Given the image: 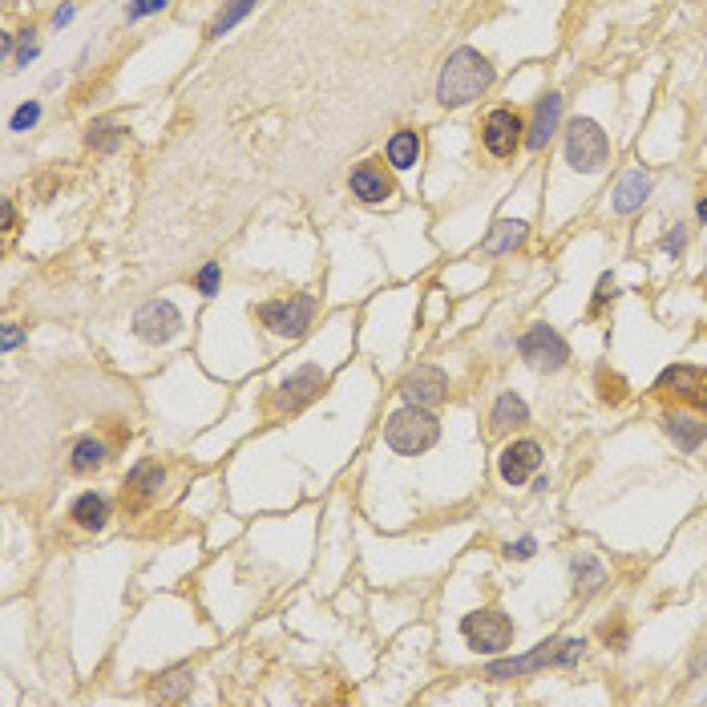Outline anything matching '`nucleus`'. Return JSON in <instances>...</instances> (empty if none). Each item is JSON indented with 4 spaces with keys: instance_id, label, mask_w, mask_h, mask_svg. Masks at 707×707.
Listing matches in <instances>:
<instances>
[{
    "instance_id": "12",
    "label": "nucleus",
    "mask_w": 707,
    "mask_h": 707,
    "mask_svg": "<svg viewBox=\"0 0 707 707\" xmlns=\"http://www.w3.org/2000/svg\"><path fill=\"white\" fill-rule=\"evenodd\" d=\"M542 441H534V437H518V441H510L501 453H497V473H501V481L505 485H526L538 469H542Z\"/></svg>"
},
{
    "instance_id": "37",
    "label": "nucleus",
    "mask_w": 707,
    "mask_h": 707,
    "mask_svg": "<svg viewBox=\"0 0 707 707\" xmlns=\"http://www.w3.org/2000/svg\"><path fill=\"white\" fill-rule=\"evenodd\" d=\"M21 344H25V332H21L17 324H5V328H0V352H5V356L17 352Z\"/></svg>"
},
{
    "instance_id": "43",
    "label": "nucleus",
    "mask_w": 707,
    "mask_h": 707,
    "mask_svg": "<svg viewBox=\"0 0 707 707\" xmlns=\"http://www.w3.org/2000/svg\"><path fill=\"white\" fill-rule=\"evenodd\" d=\"M695 404H699V409H703V417H707V380H703V388L695 392Z\"/></svg>"
},
{
    "instance_id": "22",
    "label": "nucleus",
    "mask_w": 707,
    "mask_h": 707,
    "mask_svg": "<svg viewBox=\"0 0 707 707\" xmlns=\"http://www.w3.org/2000/svg\"><path fill=\"white\" fill-rule=\"evenodd\" d=\"M421 134L417 130H409V126H400L388 142H384V162L392 166V170H413L417 162H421Z\"/></svg>"
},
{
    "instance_id": "25",
    "label": "nucleus",
    "mask_w": 707,
    "mask_h": 707,
    "mask_svg": "<svg viewBox=\"0 0 707 707\" xmlns=\"http://www.w3.org/2000/svg\"><path fill=\"white\" fill-rule=\"evenodd\" d=\"M255 5L259 0H223V9L211 17V25H207V41H219V37H227L235 25H243L251 13H255Z\"/></svg>"
},
{
    "instance_id": "40",
    "label": "nucleus",
    "mask_w": 707,
    "mask_h": 707,
    "mask_svg": "<svg viewBox=\"0 0 707 707\" xmlns=\"http://www.w3.org/2000/svg\"><path fill=\"white\" fill-rule=\"evenodd\" d=\"M0 211H5V231H13V227H17V211H13V202L5 198V202H0Z\"/></svg>"
},
{
    "instance_id": "4",
    "label": "nucleus",
    "mask_w": 707,
    "mask_h": 707,
    "mask_svg": "<svg viewBox=\"0 0 707 707\" xmlns=\"http://www.w3.org/2000/svg\"><path fill=\"white\" fill-rule=\"evenodd\" d=\"M566 142H562V154H566V166L574 174H602L611 166V138L606 130L594 122V118H574L566 130Z\"/></svg>"
},
{
    "instance_id": "7",
    "label": "nucleus",
    "mask_w": 707,
    "mask_h": 707,
    "mask_svg": "<svg viewBox=\"0 0 707 707\" xmlns=\"http://www.w3.org/2000/svg\"><path fill=\"white\" fill-rule=\"evenodd\" d=\"M481 146L489 158H514L526 146V118L514 106H493L481 122Z\"/></svg>"
},
{
    "instance_id": "18",
    "label": "nucleus",
    "mask_w": 707,
    "mask_h": 707,
    "mask_svg": "<svg viewBox=\"0 0 707 707\" xmlns=\"http://www.w3.org/2000/svg\"><path fill=\"white\" fill-rule=\"evenodd\" d=\"M526 239H530V223H526V219H497V223L489 227L485 243H481V255H485V259L514 255V251L526 247Z\"/></svg>"
},
{
    "instance_id": "32",
    "label": "nucleus",
    "mask_w": 707,
    "mask_h": 707,
    "mask_svg": "<svg viewBox=\"0 0 707 707\" xmlns=\"http://www.w3.org/2000/svg\"><path fill=\"white\" fill-rule=\"evenodd\" d=\"M659 251H663V259L679 263V259H683V251H687V227H683V223H675V227L659 239Z\"/></svg>"
},
{
    "instance_id": "29",
    "label": "nucleus",
    "mask_w": 707,
    "mask_h": 707,
    "mask_svg": "<svg viewBox=\"0 0 707 707\" xmlns=\"http://www.w3.org/2000/svg\"><path fill=\"white\" fill-rule=\"evenodd\" d=\"M219 287H223V263H215V259L202 263L198 275H194V291L211 299V295H219Z\"/></svg>"
},
{
    "instance_id": "9",
    "label": "nucleus",
    "mask_w": 707,
    "mask_h": 707,
    "mask_svg": "<svg viewBox=\"0 0 707 707\" xmlns=\"http://www.w3.org/2000/svg\"><path fill=\"white\" fill-rule=\"evenodd\" d=\"M130 332H134L142 344L162 348V344H170V340L182 332V312L174 308L170 299H146L142 308L134 312V320H130Z\"/></svg>"
},
{
    "instance_id": "27",
    "label": "nucleus",
    "mask_w": 707,
    "mask_h": 707,
    "mask_svg": "<svg viewBox=\"0 0 707 707\" xmlns=\"http://www.w3.org/2000/svg\"><path fill=\"white\" fill-rule=\"evenodd\" d=\"M586 639L582 635H566V639H554V651H550V667H578L586 659Z\"/></svg>"
},
{
    "instance_id": "36",
    "label": "nucleus",
    "mask_w": 707,
    "mask_h": 707,
    "mask_svg": "<svg viewBox=\"0 0 707 707\" xmlns=\"http://www.w3.org/2000/svg\"><path fill=\"white\" fill-rule=\"evenodd\" d=\"M602 639H606V647H615V651H627V623H623V619L606 623V627H602Z\"/></svg>"
},
{
    "instance_id": "21",
    "label": "nucleus",
    "mask_w": 707,
    "mask_h": 707,
    "mask_svg": "<svg viewBox=\"0 0 707 707\" xmlns=\"http://www.w3.org/2000/svg\"><path fill=\"white\" fill-rule=\"evenodd\" d=\"M570 578H574V594L578 598H594L602 586H606V566L590 554V550H578L570 558Z\"/></svg>"
},
{
    "instance_id": "11",
    "label": "nucleus",
    "mask_w": 707,
    "mask_h": 707,
    "mask_svg": "<svg viewBox=\"0 0 707 707\" xmlns=\"http://www.w3.org/2000/svg\"><path fill=\"white\" fill-rule=\"evenodd\" d=\"M324 380H328V376H324L320 364H303V368H295V372L283 376L279 388H275V409H279V413H299L303 404H312V400L320 396Z\"/></svg>"
},
{
    "instance_id": "30",
    "label": "nucleus",
    "mask_w": 707,
    "mask_h": 707,
    "mask_svg": "<svg viewBox=\"0 0 707 707\" xmlns=\"http://www.w3.org/2000/svg\"><path fill=\"white\" fill-rule=\"evenodd\" d=\"M598 396H602L606 404H623V400H627V380H623L619 372L598 368Z\"/></svg>"
},
{
    "instance_id": "6",
    "label": "nucleus",
    "mask_w": 707,
    "mask_h": 707,
    "mask_svg": "<svg viewBox=\"0 0 707 707\" xmlns=\"http://www.w3.org/2000/svg\"><path fill=\"white\" fill-rule=\"evenodd\" d=\"M518 356H522V364H526L530 372H538V376H558V372L570 364V344L562 340L558 328H550V324H530V328L522 332V340H518Z\"/></svg>"
},
{
    "instance_id": "23",
    "label": "nucleus",
    "mask_w": 707,
    "mask_h": 707,
    "mask_svg": "<svg viewBox=\"0 0 707 707\" xmlns=\"http://www.w3.org/2000/svg\"><path fill=\"white\" fill-rule=\"evenodd\" d=\"M106 461H110V445L101 441V437H81V441H73V449H69V473H77V477L97 473Z\"/></svg>"
},
{
    "instance_id": "15",
    "label": "nucleus",
    "mask_w": 707,
    "mask_h": 707,
    "mask_svg": "<svg viewBox=\"0 0 707 707\" xmlns=\"http://www.w3.org/2000/svg\"><path fill=\"white\" fill-rule=\"evenodd\" d=\"M651 190H655V178H651L647 166L627 170V174L615 182L611 211H615V215H635V211H643V207H647V198H651Z\"/></svg>"
},
{
    "instance_id": "20",
    "label": "nucleus",
    "mask_w": 707,
    "mask_h": 707,
    "mask_svg": "<svg viewBox=\"0 0 707 707\" xmlns=\"http://www.w3.org/2000/svg\"><path fill=\"white\" fill-rule=\"evenodd\" d=\"M69 518H73V526L77 530H85V534H101L110 526V497L106 493H81L73 505H69Z\"/></svg>"
},
{
    "instance_id": "34",
    "label": "nucleus",
    "mask_w": 707,
    "mask_h": 707,
    "mask_svg": "<svg viewBox=\"0 0 707 707\" xmlns=\"http://www.w3.org/2000/svg\"><path fill=\"white\" fill-rule=\"evenodd\" d=\"M538 554V538L534 534H522L518 542H505V558L510 562H530Z\"/></svg>"
},
{
    "instance_id": "26",
    "label": "nucleus",
    "mask_w": 707,
    "mask_h": 707,
    "mask_svg": "<svg viewBox=\"0 0 707 707\" xmlns=\"http://www.w3.org/2000/svg\"><path fill=\"white\" fill-rule=\"evenodd\" d=\"M122 142H126V126H118L114 118H93L85 126V146L97 154H114Z\"/></svg>"
},
{
    "instance_id": "28",
    "label": "nucleus",
    "mask_w": 707,
    "mask_h": 707,
    "mask_svg": "<svg viewBox=\"0 0 707 707\" xmlns=\"http://www.w3.org/2000/svg\"><path fill=\"white\" fill-rule=\"evenodd\" d=\"M190 683H194V671L190 667H174V671H166L162 679H158V699H182L186 691H190Z\"/></svg>"
},
{
    "instance_id": "31",
    "label": "nucleus",
    "mask_w": 707,
    "mask_h": 707,
    "mask_svg": "<svg viewBox=\"0 0 707 707\" xmlns=\"http://www.w3.org/2000/svg\"><path fill=\"white\" fill-rule=\"evenodd\" d=\"M37 122H41V101L33 97V101H21V106L13 110V118H9V130H13V134H29Z\"/></svg>"
},
{
    "instance_id": "24",
    "label": "nucleus",
    "mask_w": 707,
    "mask_h": 707,
    "mask_svg": "<svg viewBox=\"0 0 707 707\" xmlns=\"http://www.w3.org/2000/svg\"><path fill=\"white\" fill-rule=\"evenodd\" d=\"M703 380H707V372L699 364H671V368H663L655 388L659 392H675V396H695L703 388Z\"/></svg>"
},
{
    "instance_id": "3",
    "label": "nucleus",
    "mask_w": 707,
    "mask_h": 707,
    "mask_svg": "<svg viewBox=\"0 0 707 707\" xmlns=\"http://www.w3.org/2000/svg\"><path fill=\"white\" fill-rule=\"evenodd\" d=\"M251 316L279 340H303L320 316V299L312 291H295L287 299H263L259 308H251Z\"/></svg>"
},
{
    "instance_id": "1",
    "label": "nucleus",
    "mask_w": 707,
    "mask_h": 707,
    "mask_svg": "<svg viewBox=\"0 0 707 707\" xmlns=\"http://www.w3.org/2000/svg\"><path fill=\"white\" fill-rule=\"evenodd\" d=\"M493 81H497L493 61H489L481 49L461 45V49H453V53L445 57V65H441V77H437V106H441V110H461V106H469V101L485 97V93L493 89Z\"/></svg>"
},
{
    "instance_id": "14",
    "label": "nucleus",
    "mask_w": 707,
    "mask_h": 707,
    "mask_svg": "<svg viewBox=\"0 0 707 707\" xmlns=\"http://www.w3.org/2000/svg\"><path fill=\"white\" fill-rule=\"evenodd\" d=\"M562 93H542L538 97V106H534V118L526 122V150L530 154H542L550 142H554V134L562 130Z\"/></svg>"
},
{
    "instance_id": "8",
    "label": "nucleus",
    "mask_w": 707,
    "mask_h": 707,
    "mask_svg": "<svg viewBox=\"0 0 707 707\" xmlns=\"http://www.w3.org/2000/svg\"><path fill=\"white\" fill-rule=\"evenodd\" d=\"M348 190L360 207H388L396 198V182H392V166L384 158H364L348 170Z\"/></svg>"
},
{
    "instance_id": "39",
    "label": "nucleus",
    "mask_w": 707,
    "mask_h": 707,
    "mask_svg": "<svg viewBox=\"0 0 707 707\" xmlns=\"http://www.w3.org/2000/svg\"><path fill=\"white\" fill-rule=\"evenodd\" d=\"M73 17H77V5H73V0H65V5L53 13V29H69V25H73Z\"/></svg>"
},
{
    "instance_id": "33",
    "label": "nucleus",
    "mask_w": 707,
    "mask_h": 707,
    "mask_svg": "<svg viewBox=\"0 0 707 707\" xmlns=\"http://www.w3.org/2000/svg\"><path fill=\"white\" fill-rule=\"evenodd\" d=\"M166 9H170V0H130V5H126V21L134 25V21H146V17L166 13Z\"/></svg>"
},
{
    "instance_id": "44",
    "label": "nucleus",
    "mask_w": 707,
    "mask_h": 707,
    "mask_svg": "<svg viewBox=\"0 0 707 707\" xmlns=\"http://www.w3.org/2000/svg\"><path fill=\"white\" fill-rule=\"evenodd\" d=\"M703 663H707V659H703Z\"/></svg>"
},
{
    "instance_id": "41",
    "label": "nucleus",
    "mask_w": 707,
    "mask_h": 707,
    "mask_svg": "<svg viewBox=\"0 0 707 707\" xmlns=\"http://www.w3.org/2000/svg\"><path fill=\"white\" fill-rule=\"evenodd\" d=\"M0 53H5V57H17V37H13V33L0 37Z\"/></svg>"
},
{
    "instance_id": "42",
    "label": "nucleus",
    "mask_w": 707,
    "mask_h": 707,
    "mask_svg": "<svg viewBox=\"0 0 707 707\" xmlns=\"http://www.w3.org/2000/svg\"><path fill=\"white\" fill-rule=\"evenodd\" d=\"M695 219L707 227V198H699V202H695Z\"/></svg>"
},
{
    "instance_id": "2",
    "label": "nucleus",
    "mask_w": 707,
    "mask_h": 707,
    "mask_svg": "<svg viewBox=\"0 0 707 707\" xmlns=\"http://www.w3.org/2000/svg\"><path fill=\"white\" fill-rule=\"evenodd\" d=\"M441 441V421L433 417V409L421 404H404L384 421V445L396 457H421Z\"/></svg>"
},
{
    "instance_id": "13",
    "label": "nucleus",
    "mask_w": 707,
    "mask_h": 707,
    "mask_svg": "<svg viewBox=\"0 0 707 707\" xmlns=\"http://www.w3.org/2000/svg\"><path fill=\"white\" fill-rule=\"evenodd\" d=\"M550 651H554V639H542V643L530 647L526 655H493V659L485 663V679H493V683H514V679L538 675L542 667H550Z\"/></svg>"
},
{
    "instance_id": "38",
    "label": "nucleus",
    "mask_w": 707,
    "mask_h": 707,
    "mask_svg": "<svg viewBox=\"0 0 707 707\" xmlns=\"http://www.w3.org/2000/svg\"><path fill=\"white\" fill-rule=\"evenodd\" d=\"M37 41H21V49H17V57H13V69H25L29 61H37Z\"/></svg>"
},
{
    "instance_id": "19",
    "label": "nucleus",
    "mask_w": 707,
    "mask_h": 707,
    "mask_svg": "<svg viewBox=\"0 0 707 707\" xmlns=\"http://www.w3.org/2000/svg\"><path fill=\"white\" fill-rule=\"evenodd\" d=\"M526 425H530V404L518 392H501L493 400V409H489V433L505 437V433H514V429H526Z\"/></svg>"
},
{
    "instance_id": "17",
    "label": "nucleus",
    "mask_w": 707,
    "mask_h": 707,
    "mask_svg": "<svg viewBox=\"0 0 707 707\" xmlns=\"http://www.w3.org/2000/svg\"><path fill=\"white\" fill-rule=\"evenodd\" d=\"M663 433L671 437V445L679 453H695L699 445H707V417H695V413H663L659 417Z\"/></svg>"
},
{
    "instance_id": "5",
    "label": "nucleus",
    "mask_w": 707,
    "mask_h": 707,
    "mask_svg": "<svg viewBox=\"0 0 707 707\" xmlns=\"http://www.w3.org/2000/svg\"><path fill=\"white\" fill-rule=\"evenodd\" d=\"M461 639L473 655H505L518 639V623L501 611V606H481L461 619Z\"/></svg>"
},
{
    "instance_id": "35",
    "label": "nucleus",
    "mask_w": 707,
    "mask_h": 707,
    "mask_svg": "<svg viewBox=\"0 0 707 707\" xmlns=\"http://www.w3.org/2000/svg\"><path fill=\"white\" fill-rule=\"evenodd\" d=\"M615 295H619V279H615L611 271H606V275H598V287H594V312L602 308L606 299H615Z\"/></svg>"
},
{
    "instance_id": "10",
    "label": "nucleus",
    "mask_w": 707,
    "mask_h": 707,
    "mask_svg": "<svg viewBox=\"0 0 707 707\" xmlns=\"http://www.w3.org/2000/svg\"><path fill=\"white\" fill-rule=\"evenodd\" d=\"M400 396H404V404L437 409V404H445V396H449V376H445V368H437V364H417V368H409V372H404V380H400Z\"/></svg>"
},
{
    "instance_id": "16",
    "label": "nucleus",
    "mask_w": 707,
    "mask_h": 707,
    "mask_svg": "<svg viewBox=\"0 0 707 707\" xmlns=\"http://www.w3.org/2000/svg\"><path fill=\"white\" fill-rule=\"evenodd\" d=\"M162 485H166V465H162L158 457H142V461L126 473V497H130V505H150V501H158Z\"/></svg>"
}]
</instances>
